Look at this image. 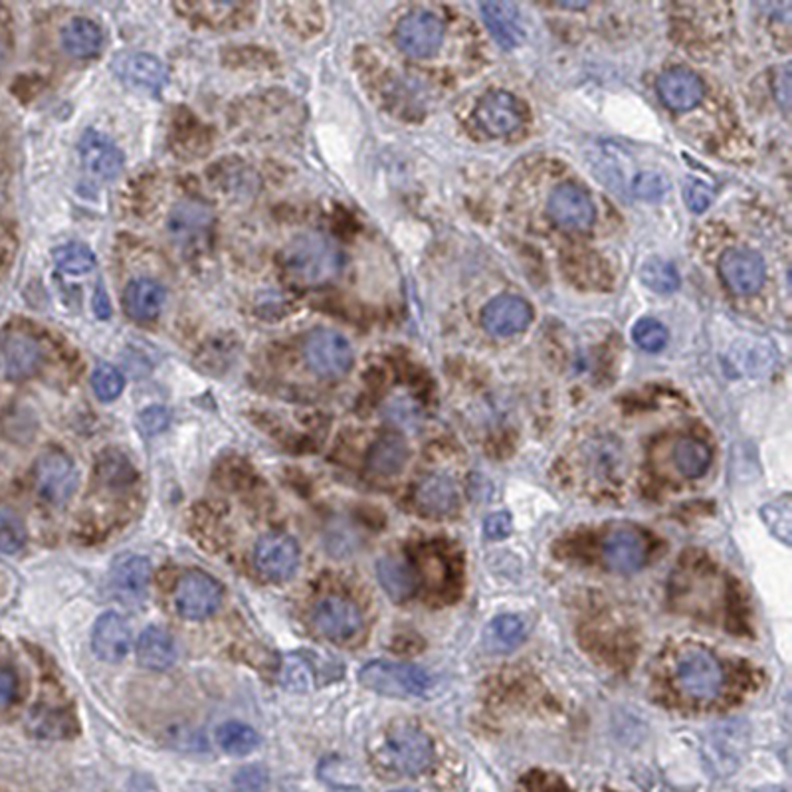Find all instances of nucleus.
Wrapping results in <instances>:
<instances>
[{"label": "nucleus", "mask_w": 792, "mask_h": 792, "mask_svg": "<svg viewBox=\"0 0 792 792\" xmlns=\"http://www.w3.org/2000/svg\"><path fill=\"white\" fill-rule=\"evenodd\" d=\"M283 265L295 282L321 285L340 274L343 254L337 244L320 232L293 238L283 252Z\"/></svg>", "instance_id": "f257e3e1"}, {"label": "nucleus", "mask_w": 792, "mask_h": 792, "mask_svg": "<svg viewBox=\"0 0 792 792\" xmlns=\"http://www.w3.org/2000/svg\"><path fill=\"white\" fill-rule=\"evenodd\" d=\"M358 681L388 698H420L433 688V676L425 668L406 661H368L358 671Z\"/></svg>", "instance_id": "f03ea898"}, {"label": "nucleus", "mask_w": 792, "mask_h": 792, "mask_svg": "<svg viewBox=\"0 0 792 792\" xmlns=\"http://www.w3.org/2000/svg\"><path fill=\"white\" fill-rule=\"evenodd\" d=\"M383 757L393 771L413 777L430 767L435 759V749L425 731L408 723H400L388 731Z\"/></svg>", "instance_id": "7ed1b4c3"}, {"label": "nucleus", "mask_w": 792, "mask_h": 792, "mask_svg": "<svg viewBox=\"0 0 792 792\" xmlns=\"http://www.w3.org/2000/svg\"><path fill=\"white\" fill-rule=\"evenodd\" d=\"M303 358L317 377H343L353 365L350 341L333 330H313L303 340Z\"/></svg>", "instance_id": "20e7f679"}, {"label": "nucleus", "mask_w": 792, "mask_h": 792, "mask_svg": "<svg viewBox=\"0 0 792 792\" xmlns=\"http://www.w3.org/2000/svg\"><path fill=\"white\" fill-rule=\"evenodd\" d=\"M34 486L42 500L52 506H66L77 488L76 466L72 458L62 450L42 454L34 468Z\"/></svg>", "instance_id": "39448f33"}, {"label": "nucleus", "mask_w": 792, "mask_h": 792, "mask_svg": "<svg viewBox=\"0 0 792 792\" xmlns=\"http://www.w3.org/2000/svg\"><path fill=\"white\" fill-rule=\"evenodd\" d=\"M220 604L222 586L217 579L202 571H190L180 576L179 585L175 588V606L183 618L205 621L217 613Z\"/></svg>", "instance_id": "423d86ee"}, {"label": "nucleus", "mask_w": 792, "mask_h": 792, "mask_svg": "<svg viewBox=\"0 0 792 792\" xmlns=\"http://www.w3.org/2000/svg\"><path fill=\"white\" fill-rule=\"evenodd\" d=\"M678 684L694 699H716L723 688V670L706 650H689L678 661Z\"/></svg>", "instance_id": "0eeeda50"}, {"label": "nucleus", "mask_w": 792, "mask_h": 792, "mask_svg": "<svg viewBox=\"0 0 792 792\" xmlns=\"http://www.w3.org/2000/svg\"><path fill=\"white\" fill-rule=\"evenodd\" d=\"M444 24L428 10H413L396 27V42L413 58L435 56L442 44Z\"/></svg>", "instance_id": "6e6552de"}, {"label": "nucleus", "mask_w": 792, "mask_h": 792, "mask_svg": "<svg viewBox=\"0 0 792 792\" xmlns=\"http://www.w3.org/2000/svg\"><path fill=\"white\" fill-rule=\"evenodd\" d=\"M254 563L265 579L282 583L295 575L300 566V548L285 533H270L256 543Z\"/></svg>", "instance_id": "1a4fd4ad"}, {"label": "nucleus", "mask_w": 792, "mask_h": 792, "mask_svg": "<svg viewBox=\"0 0 792 792\" xmlns=\"http://www.w3.org/2000/svg\"><path fill=\"white\" fill-rule=\"evenodd\" d=\"M42 365V347L29 333H2L0 335V377L7 381H24L32 377Z\"/></svg>", "instance_id": "9d476101"}, {"label": "nucleus", "mask_w": 792, "mask_h": 792, "mask_svg": "<svg viewBox=\"0 0 792 792\" xmlns=\"http://www.w3.org/2000/svg\"><path fill=\"white\" fill-rule=\"evenodd\" d=\"M548 210L549 217L553 218L556 227L565 228L571 232H583L593 225V200L585 190L573 183H563L551 192Z\"/></svg>", "instance_id": "9b49d317"}, {"label": "nucleus", "mask_w": 792, "mask_h": 792, "mask_svg": "<svg viewBox=\"0 0 792 792\" xmlns=\"http://www.w3.org/2000/svg\"><path fill=\"white\" fill-rule=\"evenodd\" d=\"M313 626L330 640H350L361 631L363 616L357 604L341 596H327L313 608Z\"/></svg>", "instance_id": "f8f14e48"}, {"label": "nucleus", "mask_w": 792, "mask_h": 792, "mask_svg": "<svg viewBox=\"0 0 792 792\" xmlns=\"http://www.w3.org/2000/svg\"><path fill=\"white\" fill-rule=\"evenodd\" d=\"M152 575V563L147 556H119L110 573L112 591L122 603L129 604V606H142L149 594Z\"/></svg>", "instance_id": "ddd939ff"}, {"label": "nucleus", "mask_w": 792, "mask_h": 792, "mask_svg": "<svg viewBox=\"0 0 792 792\" xmlns=\"http://www.w3.org/2000/svg\"><path fill=\"white\" fill-rule=\"evenodd\" d=\"M719 274L731 292L737 295H751L764 282L763 258L753 250L733 248L721 256Z\"/></svg>", "instance_id": "4468645a"}, {"label": "nucleus", "mask_w": 792, "mask_h": 792, "mask_svg": "<svg viewBox=\"0 0 792 792\" xmlns=\"http://www.w3.org/2000/svg\"><path fill=\"white\" fill-rule=\"evenodd\" d=\"M604 561L616 573H636L648 555L646 539L633 528H614L608 531L603 543Z\"/></svg>", "instance_id": "2eb2a0df"}, {"label": "nucleus", "mask_w": 792, "mask_h": 792, "mask_svg": "<svg viewBox=\"0 0 792 792\" xmlns=\"http://www.w3.org/2000/svg\"><path fill=\"white\" fill-rule=\"evenodd\" d=\"M531 320H533V312H531L529 303L523 298L511 295V293L498 295L481 312L483 327L496 337H508V335H515L519 331L528 330Z\"/></svg>", "instance_id": "dca6fc26"}, {"label": "nucleus", "mask_w": 792, "mask_h": 792, "mask_svg": "<svg viewBox=\"0 0 792 792\" xmlns=\"http://www.w3.org/2000/svg\"><path fill=\"white\" fill-rule=\"evenodd\" d=\"M80 157L84 169L100 180H112L122 173L123 153L104 133H84L80 139Z\"/></svg>", "instance_id": "f3484780"}, {"label": "nucleus", "mask_w": 792, "mask_h": 792, "mask_svg": "<svg viewBox=\"0 0 792 792\" xmlns=\"http://www.w3.org/2000/svg\"><path fill=\"white\" fill-rule=\"evenodd\" d=\"M476 119L481 129L493 137H503L515 132L521 123V107L518 100L508 92H490L483 95L476 107Z\"/></svg>", "instance_id": "a211bd4d"}, {"label": "nucleus", "mask_w": 792, "mask_h": 792, "mask_svg": "<svg viewBox=\"0 0 792 792\" xmlns=\"http://www.w3.org/2000/svg\"><path fill=\"white\" fill-rule=\"evenodd\" d=\"M210 225L212 210L197 200H183L173 207L167 217V232L173 242L180 246L197 244L198 240L207 237Z\"/></svg>", "instance_id": "6ab92c4d"}, {"label": "nucleus", "mask_w": 792, "mask_h": 792, "mask_svg": "<svg viewBox=\"0 0 792 792\" xmlns=\"http://www.w3.org/2000/svg\"><path fill=\"white\" fill-rule=\"evenodd\" d=\"M92 648L100 660L122 661L132 648L129 624L117 613L102 614L92 631Z\"/></svg>", "instance_id": "aec40b11"}, {"label": "nucleus", "mask_w": 792, "mask_h": 792, "mask_svg": "<svg viewBox=\"0 0 792 792\" xmlns=\"http://www.w3.org/2000/svg\"><path fill=\"white\" fill-rule=\"evenodd\" d=\"M112 66L123 82L153 92V94L160 92L169 82L167 67L163 66L159 58L152 56V54H137V52L122 54V56L114 58Z\"/></svg>", "instance_id": "412c9836"}, {"label": "nucleus", "mask_w": 792, "mask_h": 792, "mask_svg": "<svg viewBox=\"0 0 792 792\" xmlns=\"http://www.w3.org/2000/svg\"><path fill=\"white\" fill-rule=\"evenodd\" d=\"M658 94L661 102L674 112H688L701 102L704 84L698 74L688 67H671L658 77Z\"/></svg>", "instance_id": "4be33fe9"}, {"label": "nucleus", "mask_w": 792, "mask_h": 792, "mask_svg": "<svg viewBox=\"0 0 792 792\" xmlns=\"http://www.w3.org/2000/svg\"><path fill=\"white\" fill-rule=\"evenodd\" d=\"M415 503L416 508L426 515H433V518L450 515L458 508L456 483L444 473L425 476L416 486Z\"/></svg>", "instance_id": "5701e85b"}, {"label": "nucleus", "mask_w": 792, "mask_h": 792, "mask_svg": "<svg viewBox=\"0 0 792 792\" xmlns=\"http://www.w3.org/2000/svg\"><path fill=\"white\" fill-rule=\"evenodd\" d=\"M163 305H165V288L152 278H137L125 285L123 308L132 320H155Z\"/></svg>", "instance_id": "b1692460"}, {"label": "nucleus", "mask_w": 792, "mask_h": 792, "mask_svg": "<svg viewBox=\"0 0 792 792\" xmlns=\"http://www.w3.org/2000/svg\"><path fill=\"white\" fill-rule=\"evenodd\" d=\"M135 652H137L139 666L153 671L169 670L179 656L177 642L159 626H152V628L143 631Z\"/></svg>", "instance_id": "393cba45"}, {"label": "nucleus", "mask_w": 792, "mask_h": 792, "mask_svg": "<svg viewBox=\"0 0 792 792\" xmlns=\"http://www.w3.org/2000/svg\"><path fill=\"white\" fill-rule=\"evenodd\" d=\"M480 9L491 37L503 48L518 46L523 39L518 9L510 2H483Z\"/></svg>", "instance_id": "a878e982"}, {"label": "nucleus", "mask_w": 792, "mask_h": 792, "mask_svg": "<svg viewBox=\"0 0 792 792\" xmlns=\"http://www.w3.org/2000/svg\"><path fill=\"white\" fill-rule=\"evenodd\" d=\"M60 44L64 52L77 60L92 58L100 52L104 44V32L94 20L74 19L67 22L60 34Z\"/></svg>", "instance_id": "bb28decb"}, {"label": "nucleus", "mask_w": 792, "mask_h": 792, "mask_svg": "<svg viewBox=\"0 0 792 792\" xmlns=\"http://www.w3.org/2000/svg\"><path fill=\"white\" fill-rule=\"evenodd\" d=\"M378 583L393 601H406L418 588L415 569L398 556H383L377 563Z\"/></svg>", "instance_id": "cd10ccee"}, {"label": "nucleus", "mask_w": 792, "mask_h": 792, "mask_svg": "<svg viewBox=\"0 0 792 792\" xmlns=\"http://www.w3.org/2000/svg\"><path fill=\"white\" fill-rule=\"evenodd\" d=\"M406 460L408 444L400 435L381 436L367 454L368 470L377 476H396L403 472Z\"/></svg>", "instance_id": "c85d7f7f"}, {"label": "nucleus", "mask_w": 792, "mask_h": 792, "mask_svg": "<svg viewBox=\"0 0 792 792\" xmlns=\"http://www.w3.org/2000/svg\"><path fill=\"white\" fill-rule=\"evenodd\" d=\"M671 460L681 476L701 478L709 470L711 450H709L708 444L701 442L698 438H681L674 446Z\"/></svg>", "instance_id": "c756f323"}, {"label": "nucleus", "mask_w": 792, "mask_h": 792, "mask_svg": "<svg viewBox=\"0 0 792 792\" xmlns=\"http://www.w3.org/2000/svg\"><path fill=\"white\" fill-rule=\"evenodd\" d=\"M525 636V624L513 614H503L491 621L490 626L483 633L486 648L496 654H506L513 650L519 642Z\"/></svg>", "instance_id": "7c9ffc66"}, {"label": "nucleus", "mask_w": 792, "mask_h": 792, "mask_svg": "<svg viewBox=\"0 0 792 792\" xmlns=\"http://www.w3.org/2000/svg\"><path fill=\"white\" fill-rule=\"evenodd\" d=\"M217 743L225 753L232 757H246L260 746V736L254 727L242 721H227L217 729Z\"/></svg>", "instance_id": "2f4dec72"}, {"label": "nucleus", "mask_w": 792, "mask_h": 792, "mask_svg": "<svg viewBox=\"0 0 792 792\" xmlns=\"http://www.w3.org/2000/svg\"><path fill=\"white\" fill-rule=\"evenodd\" d=\"M761 518L764 525L773 533L774 538L783 541L784 545H791L792 541V500L789 493L781 496L779 500L769 501L761 508Z\"/></svg>", "instance_id": "473e14b6"}, {"label": "nucleus", "mask_w": 792, "mask_h": 792, "mask_svg": "<svg viewBox=\"0 0 792 792\" xmlns=\"http://www.w3.org/2000/svg\"><path fill=\"white\" fill-rule=\"evenodd\" d=\"M280 678H282L283 686L292 691H310L315 686L312 660L305 658L303 654L283 656Z\"/></svg>", "instance_id": "72a5a7b5"}, {"label": "nucleus", "mask_w": 792, "mask_h": 792, "mask_svg": "<svg viewBox=\"0 0 792 792\" xmlns=\"http://www.w3.org/2000/svg\"><path fill=\"white\" fill-rule=\"evenodd\" d=\"M54 262L58 270L70 275L87 274L90 270H94L95 256L90 248L80 242L64 244L54 252Z\"/></svg>", "instance_id": "f704fd0d"}, {"label": "nucleus", "mask_w": 792, "mask_h": 792, "mask_svg": "<svg viewBox=\"0 0 792 792\" xmlns=\"http://www.w3.org/2000/svg\"><path fill=\"white\" fill-rule=\"evenodd\" d=\"M586 452L591 458V466L601 476L618 472V468H621V463L624 460L621 442H616L614 438H608V436L593 440V442L588 444Z\"/></svg>", "instance_id": "c9c22d12"}, {"label": "nucleus", "mask_w": 792, "mask_h": 792, "mask_svg": "<svg viewBox=\"0 0 792 792\" xmlns=\"http://www.w3.org/2000/svg\"><path fill=\"white\" fill-rule=\"evenodd\" d=\"M640 278L654 292L671 293L679 288L678 270L661 258H652L642 265Z\"/></svg>", "instance_id": "e433bc0d"}, {"label": "nucleus", "mask_w": 792, "mask_h": 792, "mask_svg": "<svg viewBox=\"0 0 792 792\" xmlns=\"http://www.w3.org/2000/svg\"><path fill=\"white\" fill-rule=\"evenodd\" d=\"M27 543V528L12 510H0V553L14 555Z\"/></svg>", "instance_id": "4c0bfd02"}, {"label": "nucleus", "mask_w": 792, "mask_h": 792, "mask_svg": "<svg viewBox=\"0 0 792 792\" xmlns=\"http://www.w3.org/2000/svg\"><path fill=\"white\" fill-rule=\"evenodd\" d=\"M92 387L100 400L112 403L122 395L125 387V378L114 365H97L92 373Z\"/></svg>", "instance_id": "58836bf2"}, {"label": "nucleus", "mask_w": 792, "mask_h": 792, "mask_svg": "<svg viewBox=\"0 0 792 792\" xmlns=\"http://www.w3.org/2000/svg\"><path fill=\"white\" fill-rule=\"evenodd\" d=\"M97 470H100V478L107 486H125V483H132L135 480L132 463L119 452L104 454Z\"/></svg>", "instance_id": "ea45409f"}, {"label": "nucleus", "mask_w": 792, "mask_h": 792, "mask_svg": "<svg viewBox=\"0 0 792 792\" xmlns=\"http://www.w3.org/2000/svg\"><path fill=\"white\" fill-rule=\"evenodd\" d=\"M633 337L636 345L646 351H660L668 343V331L660 321L644 317L634 325Z\"/></svg>", "instance_id": "a19ab883"}, {"label": "nucleus", "mask_w": 792, "mask_h": 792, "mask_svg": "<svg viewBox=\"0 0 792 792\" xmlns=\"http://www.w3.org/2000/svg\"><path fill=\"white\" fill-rule=\"evenodd\" d=\"M670 189V180L656 170H644L638 173L633 180L634 197L642 200H658Z\"/></svg>", "instance_id": "79ce46f5"}, {"label": "nucleus", "mask_w": 792, "mask_h": 792, "mask_svg": "<svg viewBox=\"0 0 792 792\" xmlns=\"http://www.w3.org/2000/svg\"><path fill=\"white\" fill-rule=\"evenodd\" d=\"M169 410L165 406H149L137 418V425L142 428L143 435L147 436L160 435L169 426Z\"/></svg>", "instance_id": "37998d69"}, {"label": "nucleus", "mask_w": 792, "mask_h": 792, "mask_svg": "<svg viewBox=\"0 0 792 792\" xmlns=\"http://www.w3.org/2000/svg\"><path fill=\"white\" fill-rule=\"evenodd\" d=\"M268 786V773L262 767H246L235 777L237 792H264Z\"/></svg>", "instance_id": "c03bdc74"}, {"label": "nucleus", "mask_w": 792, "mask_h": 792, "mask_svg": "<svg viewBox=\"0 0 792 792\" xmlns=\"http://www.w3.org/2000/svg\"><path fill=\"white\" fill-rule=\"evenodd\" d=\"M684 198L694 212H704L708 210L711 200H713V190L709 189L706 183L701 180H689L684 189Z\"/></svg>", "instance_id": "a18cd8bd"}, {"label": "nucleus", "mask_w": 792, "mask_h": 792, "mask_svg": "<svg viewBox=\"0 0 792 792\" xmlns=\"http://www.w3.org/2000/svg\"><path fill=\"white\" fill-rule=\"evenodd\" d=\"M483 531L490 539L508 538L511 533V518L508 513H493L486 519Z\"/></svg>", "instance_id": "49530a36"}, {"label": "nucleus", "mask_w": 792, "mask_h": 792, "mask_svg": "<svg viewBox=\"0 0 792 792\" xmlns=\"http://www.w3.org/2000/svg\"><path fill=\"white\" fill-rule=\"evenodd\" d=\"M17 688H19V681H17L14 671L0 666V709L12 704V699L17 696Z\"/></svg>", "instance_id": "de8ad7c7"}, {"label": "nucleus", "mask_w": 792, "mask_h": 792, "mask_svg": "<svg viewBox=\"0 0 792 792\" xmlns=\"http://www.w3.org/2000/svg\"><path fill=\"white\" fill-rule=\"evenodd\" d=\"M774 94H777V100H779L784 110H786V107H789V100H791V70H789V66H783L777 72V77H774Z\"/></svg>", "instance_id": "09e8293b"}, {"label": "nucleus", "mask_w": 792, "mask_h": 792, "mask_svg": "<svg viewBox=\"0 0 792 792\" xmlns=\"http://www.w3.org/2000/svg\"><path fill=\"white\" fill-rule=\"evenodd\" d=\"M94 310L100 320H107V317H110V313H112L110 300H107V293L104 292V288H97V292H95Z\"/></svg>", "instance_id": "8fccbe9b"}, {"label": "nucleus", "mask_w": 792, "mask_h": 792, "mask_svg": "<svg viewBox=\"0 0 792 792\" xmlns=\"http://www.w3.org/2000/svg\"><path fill=\"white\" fill-rule=\"evenodd\" d=\"M531 792H566L565 789H563V784H555V783H549L545 784L543 781H539V783L531 784Z\"/></svg>", "instance_id": "3c124183"}, {"label": "nucleus", "mask_w": 792, "mask_h": 792, "mask_svg": "<svg viewBox=\"0 0 792 792\" xmlns=\"http://www.w3.org/2000/svg\"><path fill=\"white\" fill-rule=\"evenodd\" d=\"M759 792H784L783 789H777V786H767V789H761Z\"/></svg>", "instance_id": "603ef678"}, {"label": "nucleus", "mask_w": 792, "mask_h": 792, "mask_svg": "<svg viewBox=\"0 0 792 792\" xmlns=\"http://www.w3.org/2000/svg\"><path fill=\"white\" fill-rule=\"evenodd\" d=\"M2 64H4V48H2V42H0V70H2Z\"/></svg>", "instance_id": "864d4df0"}, {"label": "nucleus", "mask_w": 792, "mask_h": 792, "mask_svg": "<svg viewBox=\"0 0 792 792\" xmlns=\"http://www.w3.org/2000/svg\"><path fill=\"white\" fill-rule=\"evenodd\" d=\"M390 792H418V791H415V789H398V791H390Z\"/></svg>", "instance_id": "5fc2aeb1"}]
</instances>
